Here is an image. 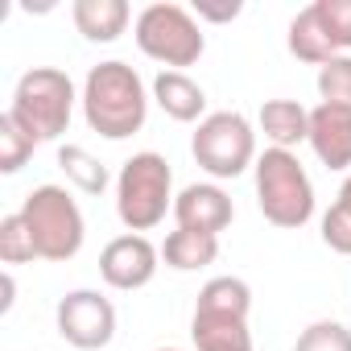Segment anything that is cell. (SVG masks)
I'll list each match as a JSON object with an SVG mask.
<instances>
[{
    "instance_id": "cell-1",
    "label": "cell",
    "mask_w": 351,
    "mask_h": 351,
    "mask_svg": "<svg viewBox=\"0 0 351 351\" xmlns=\"http://www.w3.org/2000/svg\"><path fill=\"white\" fill-rule=\"evenodd\" d=\"M83 116H87V128L99 132L104 141L136 136L149 116V95H145L141 75L116 58L91 66L83 83Z\"/></svg>"
},
{
    "instance_id": "cell-2",
    "label": "cell",
    "mask_w": 351,
    "mask_h": 351,
    "mask_svg": "<svg viewBox=\"0 0 351 351\" xmlns=\"http://www.w3.org/2000/svg\"><path fill=\"white\" fill-rule=\"evenodd\" d=\"M252 169H256V207L273 228L298 232L314 219V182L298 153L265 149Z\"/></svg>"
},
{
    "instance_id": "cell-3",
    "label": "cell",
    "mask_w": 351,
    "mask_h": 351,
    "mask_svg": "<svg viewBox=\"0 0 351 351\" xmlns=\"http://www.w3.org/2000/svg\"><path fill=\"white\" fill-rule=\"evenodd\" d=\"M173 173L161 153H132L116 173V215L128 232H153L173 211Z\"/></svg>"
},
{
    "instance_id": "cell-4",
    "label": "cell",
    "mask_w": 351,
    "mask_h": 351,
    "mask_svg": "<svg viewBox=\"0 0 351 351\" xmlns=\"http://www.w3.org/2000/svg\"><path fill=\"white\" fill-rule=\"evenodd\" d=\"M132 38L141 46V54L161 62L165 71H186L207 50L199 17L182 5H173V0H157V5L141 9L132 21Z\"/></svg>"
},
{
    "instance_id": "cell-5",
    "label": "cell",
    "mask_w": 351,
    "mask_h": 351,
    "mask_svg": "<svg viewBox=\"0 0 351 351\" xmlns=\"http://www.w3.org/2000/svg\"><path fill=\"white\" fill-rule=\"evenodd\" d=\"M71 112H75V83L66 71L58 66H34L17 79L9 116L38 141H58L71 128Z\"/></svg>"
},
{
    "instance_id": "cell-6",
    "label": "cell",
    "mask_w": 351,
    "mask_h": 351,
    "mask_svg": "<svg viewBox=\"0 0 351 351\" xmlns=\"http://www.w3.org/2000/svg\"><path fill=\"white\" fill-rule=\"evenodd\" d=\"M21 219L29 223V236L38 244V261H75L83 240H87V223L79 203L71 199L66 186H38L25 195L21 203Z\"/></svg>"
},
{
    "instance_id": "cell-7",
    "label": "cell",
    "mask_w": 351,
    "mask_h": 351,
    "mask_svg": "<svg viewBox=\"0 0 351 351\" xmlns=\"http://www.w3.org/2000/svg\"><path fill=\"white\" fill-rule=\"evenodd\" d=\"M191 153L211 178H240L248 165H256V128L240 112H211L195 128Z\"/></svg>"
},
{
    "instance_id": "cell-8",
    "label": "cell",
    "mask_w": 351,
    "mask_h": 351,
    "mask_svg": "<svg viewBox=\"0 0 351 351\" xmlns=\"http://www.w3.org/2000/svg\"><path fill=\"white\" fill-rule=\"evenodd\" d=\"M289 54L310 66H326L330 58L351 50V0H314L289 21Z\"/></svg>"
},
{
    "instance_id": "cell-9",
    "label": "cell",
    "mask_w": 351,
    "mask_h": 351,
    "mask_svg": "<svg viewBox=\"0 0 351 351\" xmlns=\"http://www.w3.org/2000/svg\"><path fill=\"white\" fill-rule=\"evenodd\" d=\"M58 335L79 351H99L116 339V306L99 289H71L54 310Z\"/></svg>"
},
{
    "instance_id": "cell-10",
    "label": "cell",
    "mask_w": 351,
    "mask_h": 351,
    "mask_svg": "<svg viewBox=\"0 0 351 351\" xmlns=\"http://www.w3.org/2000/svg\"><path fill=\"white\" fill-rule=\"evenodd\" d=\"M157 265H161V248H153L145 236L128 232V236H116L104 244L99 252V277L120 289V293H132V289H145L153 277H157Z\"/></svg>"
},
{
    "instance_id": "cell-11",
    "label": "cell",
    "mask_w": 351,
    "mask_h": 351,
    "mask_svg": "<svg viewBox=\"0 0 351 351\" xmlns=\"http://www.w3.org/2000/svg\"><path fill=\"white\" fill-rule=\"evenodd\" d=\"M173 219H178V228L219 236V232L232 228L236 207H232V199H228L223 186H215V182H195V186H186L178 199H173Z\"/></svg>"
},
{
    "instance_id": "cell-12",
    "label": "cell",
    "mask_w": 351,
    "mask_h": 351,
    "mask_svg": "<svg viewBox=\"0 0 351 351\" xmlns=\"http://www.w3.org/2000/svg\"><path fill=\"white\" fill-rule=\"evenodd\" d=\"M314 157L326 169H351V108L347 104H318L310 108V141Z\"/></svg>"
},
{
    "instance_id": "cell-13",
    "label": "cell",
    "mask_w": 351,
    "mask_h": 351,
    "mask_svg": "<svg viewBox=\"0 0 351 351\" xmlns=\"http://www.w3.org/2000/svg\"><path fill=\"white\" fill-rule=\"evenodd\" d=\"M153 99H157V108L169 116V120H178V124H203L207 116V91L186 75V71H161L157 79H153Z\"/></svg>"
},
{
    "instance_id": "cell-14",
    "label": "cell",
    "mask_w": 351,
    "mask_h": 351,
    "mask_svg": "<svg viewBox=\"0 0 351 351\" xmlns=\"http://www.w3.org/2000/svg\"><path fill=\"white\" fill-rule=\"evenodd\" d=\"M256 124H261L269 149L293 153L302 141H310V108H302L298 99H265Z\"/></svg>"
},
{
    "instance_id": "cell-15",
    "label": "cell",
    "mask_w": 351,
    "mask_h": 351,
    "mask_svg": "<svg viewBox=\"0 0 351 351\" xmlns=\"http://www.w3.org/2000/svg\"><path fill=\"white\" fill-rule=\"evenodd\" d=\"M71 21H75V29L87 42L108 46V42H116L128 29L132 9L124 5V0H75V5H71Z\"/></svg>"
},
{
    "instance_id": "cell-16",
    "label": "cell",
    "mask_w": 351,
    "mask_h": 351,
    "mask_svg": "<svg viewBox=\"0 0 351 351\" xmlns=\"http://www.w3.org/2000/svg\"><path fill=\"white\" fill-rule=\"evenodd\" d=\"M219 256V236H207V232H191V228H178L169 232L165 244H161V261L178 273H195V269H207L215 265Z\"/></svg>"
},
{
    "instance_id": "cell-17",
    "label": "cell",
    "mask_w": 351,
    "mask_h": 351,
    "mask_svg": "<svg viewBox=\"0 0 351 351\" xmlns=\"http://www.w3.org/2000/svg\"><path fill=\"white\" fill-rule=\"evenodd\" d=\"M58 169L83 191V195H104L108 191V169L104 161H95L83 145H62L58 149Z\"/></svg>"
},
{
    "instance_id": "cell-18",
    "label": "cell",
    "mask_w": 351,
    "mask_h": 351,
    "mask_svg": "<svg viewBox=\"0 0 351 351\" xmlns=\"http://www.w3.org/2000/svg\"><path fill=\"white\" fill-rule=\"evenodd\" d=\"M322 244L339 256H351V173L339 186V199L322 215Z\"/></svg>"
},
{
    "instance_id": "cell-19",
    "label": "cell",
    "mask_w": 351,
    "mask_h": 351,
    "mask_svg": "<svg viewBox=\"0 0 351 351\" xmlns=\"http://www.w3.org/2000/svg\"><path fill=\"white\" fill-rule=\"evenodd\" d=\"M34 149H38V141L5 112L0 116V173H17V169H25V161L34 157Z\"/></svg>"
},
{
    "instance_id": "cell-20",
    "label": "cell",
    "mask_w": 351,
    "mask_h": 351,
    "mask_svg": "<svg viewBox=\"0 0 351 351\" xmlns=\"http://www.w3.org/2000/svg\"><path fill=\"white\" fill-rule=\"evenodd\" d=\"M0 261H5V265H29V261H38V244H34L29 223L21 219V211L0 219Z\"/></svg>"
},
{
    "instance_id": "cell-21",
    "label": "cell",
    "mask_w": 351,
    "mask_h": 351,
    "mask_svg": "<svg viewBox=\"0 0 351 351\" xmlns=\"http://www.w3.org/2000/svg\"><path fill=\"white\" fill-rule=\"evenodd\" d=\"M293 351H351V330L335 318H318L298 335Z\"/></svg>"
},
{
    "instance_id": "cell-22",
    "label": "cell",
    "mask_w": 351,
    "mask_h": 351,
    "mask_svg": "<svg viewBox=\"0 0 351 351\" xmlns=\"http://www.w3.org/2000/svg\"><path fill=\"white\" fill-rule=\"evenodd\" d=\"M318 95H322V104L351 108V54H339L326 66H318Z\"/></svg>"
},
{
    "instance_id": "cell-23",
    "label": "cell",
    "mask_w": 351,
    "mask_h": 351,
    "mask_svg": "<svg viewBox=\"0 0 351 351\" xmlns=\"http://www.w3.org/2000/svg\"><path fill=\"white\" fill-rule=\"evenodd\" d=\"M195 13H199V21H236L244 13V5L240 0H228V5H195Z\"/></svg>"
},
{
    "instance_id": "cell-24",
    "label": "cell",
    "mask_w": 351,
    "mask_h": 351,
    "mask_svg": "<svg viewBox=\"0 0 351 351\" xmlns=\"http://www.w3.org/2000/svg\"><path fill=\"white\" fill-rule=\"evenodd\" d=\"M13 293H17V281H13V273H5V298H0V310H5V314H9V310H13V302H17Z\"/></svg>"
},
{
    "instance_id": "cell-25",
    "label": "cell",
    "mask_w": 351,
    "mask_h": 351,
    "mask_svg": "<svg viewBox=\"0 0 351 351\" xmlns=\"http://www.w3.org/2000/svg\"><path fill=\"white\" fill-rule=\"evenodd\" d=\"M157 351H182V347H157Z\"/></svg>"
}]
</instances>
